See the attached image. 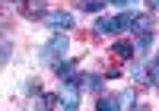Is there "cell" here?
I'll return each mask as SVG.
<instances>
[{"label":"cell","instance_id":"obj_1","mask_svg":"<svg viewBox=\"0 0 159 111\" xmlns=\"http://www.w3.org/2000/svg\"><path fill=\"white\" fill-rule=\"evenodd\" d=\"M134 13H118V16H99L96 19V29L99 35H115V32H124V29H134Z\"/></svg>","mask_w":159,"mask_h":111},{"label":"cell","instance_id":"obj_2","mask_svg":"<svg viewBox=\"0 0 159 111\" xmlns=\"http://www.w3.org/2000/svg\"><path fill=\"white\" fill-rule=\"evenodd\" d=\"M67 45H70V38L64 35V32H54V35H51V41H48L42 51H38V57L48 60V64H57L64 54H67Z\"/></svg>","mask_w":159,"mask_h":111},{"label":"cell","instance_id":"obj_3","mask_svg":"<svg viewBox=\"0 0 159 111\" xmlns=\"http://www.w3.org/2000/svg\"><path fill=\"white\" fill-rule=\"evenodd\" d=\"M57 95H61V108H64V111H76V108H80V79H76V76L64 79Z\"/></svg>","mask_w":159,"mask_h":111},{"label":"cell","instance_id":"obj_4","mask_svg":"<svg viewBox=\"0 0 159 111\" xmlns=\"http://www.w3.org/2000/svg\"><path fill=\"white\" fill-rule=\"evenodd\" d=\"M45 22L48 25H54V29H73V13H67V10H54V13H48L45 16Z\"/></svg>","mask_w":159,"mask_h":111},{"label":"cell","instance_id":"obj_5","mask_svg":"<svg viewBox=\"0 0 159 111\" xmlns=\"http://www.w3.org/2000/svg\"><path fill=\"white\" fill-rule=\"evenodd\" d=\"M76 79H80V89H89V92H99L102 89V76L99 73H83Z\"/></svg>","mask_w":159,"mask_h":111},{"label":"cell","instance_id":"obj_6","mask_svg":"<svg viewBox=\"0 0 159 111\" xmlns=\"http://www.w3.org/2000/svg\"><path fill=\"white\" fill-rule=\"evenodd\" d=\"M25 16H29V19H45L48 16L45 0H29V3H25Z\"/></svg>","mask_w":159,"mask_h":111},{"label":"cell","instance_id":"obj_7","mask_svg":"<svg viewBox=\"0 0 159 111\" xmlns=\"http://www.w3.org/2000/svg\"><path fill=\"white\" fill-rule=\"evenodd\" d=\"M111 51L118 54V57H124V60H130V57L137 54V48L130 45V41H115V45H111Z\"/></svg>","mask_w":159,"mask_h":111},{"label":"cell","instance_id":"obj_8","mask_svg":"<svg viewBox=\"0 0 159 111\" xmlns=\"http://www.w3.org/2000/svg\"><path fill=\"white\" fill-rule=\"evenodd\" d=\"M61 102V95H38V102H35V111H54Z\"/></svg>","mask_w":159,"mask_h":111},{"label":"cell","instance_id":"obj_9","mask_svg":"<svg viewBox=\"0 0 159 111\" xmlns=\"http://www.w3.org/2000/svg\"><path fill=\"white\" fill-rule=\"evenodd\" d=\"M51 67H54V73L61 76V82H64V79H70V76H73V60H64V57H61L57 64H51Z\"/></svg>","mask_w":159,"mask_h":111},{"label":"cell","instance_id":"obj_10","mask_svg":"<svg viewBox=\"0 0 159 111\" xmlns=\"http://www.w3.org/2000/svg\"><path fill=\"white\" fill-rule=\"evenodd\" d=\"M102 3H105V0H76V7L83 10V13H99Z\"/></svg>","mask_w":159,"mask_h":111},{"label":"cell","instance_id":"obj_11","mask_svg":"<svg viewBox=\"0 0 159 111\" xmlns=\"http://www.w3.org/2000/svg\"><path fill=\"white\" fill-rule=\"evenodd\" d=\"M130 79H137V82H150V73L143 70V64H130Z\"/></svg>","mask_w":159,"mask_h":111},{"label":"cell","instance_id":"obj_12","mask_svg":"<svg viewBox=\"0 0 159 111\" xmlns=\"http://www.w3.org/2000/svg\"><path fill=\"white\" fill-rule=\"evenodd\" d=\"M99 111H121V102H118V99H108V95H102V99H99Z\"/></svg>","mask_w":159,"mask_h":111},{"label":"cell","instance_id":"obj_13","mask_svg":"<svg viewBox=\"0 0 159 111\" xmlns=\"http://www.w3.org/2000/svg\"><path fill=\"white\" fill-rule=\"evenodd\" d=\"M134 99H137V95H134V89H124L121 95H118V102H121L124 108H130V105H134Z\"/></svg>","mask_w":159,"mask_h":111},{"label":"cell","instance_id":"obj_14","mask_svg":"<svg viewBox=\"0 0 159 111\" xmlns=\"http://www.w3.org/2000/svg\"><path fill=\"white\" fill-rule=\"evenodd\" d=\"M150 82H153V86H159V57H156V64L150 67Z\"/></svg>","mask_w":159,"mask_h":111},{"label":"cell","instance_id":"obj_15","mask_svg":"<svg viewBox=\"0 0 159 111\" xmlns=\"http://www.w3.org/2000/svg\"><path fill=\"white\" fill-rule=\"evenodd\" d=\"M10 57H13V45L3 38V57H0V60H3V64H10Z\"/></svg>","mask_w":159,"mask_h":111},{"label":"cell","instance_id":"obj_16","mask_svg":"<svg viewBox=\"0 0 159 111\" xmlns=\"http://www.w3.org/2000/svg\"><path fill=\"white\" fill-rule=\"evenodd\" d=\"M108 7H124V3H137V0H105Z\"/></svg>","mask_w":159,"mask_h":111},{"label":"cell","instance_id":"obj_17","mask_svg":"<svg viewBox=\"0 0 159 111\" xmlns=\"http://www.w3.org/2000/svg\"><path fill=\"white\" fill-rule=\"evenodd\" d=\"M150 7H153V10H156V13H159V0H150Z\"/></svg>","mask_w":159,"mask_h":111}]
</instances>
